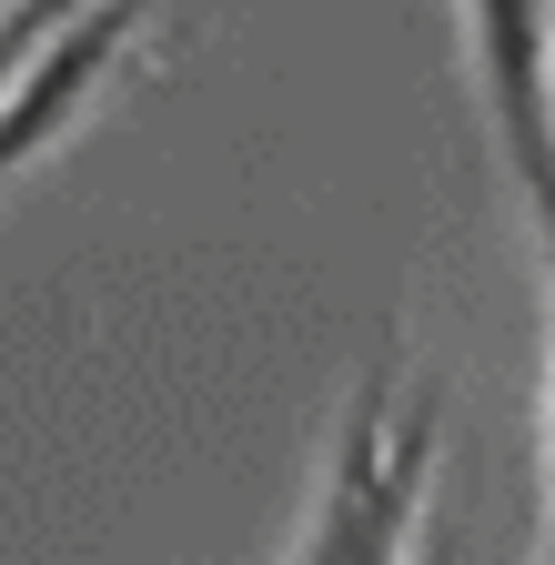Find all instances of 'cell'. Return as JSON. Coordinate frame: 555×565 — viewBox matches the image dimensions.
Wrapping results in <instances>:
<instances>
[{
  "mask_svg": "<svg viewBox=\"0 0 555 565\" xmlns=\"http://www.w3.org/2000/svg\"><path fill=\"white\" fill-rule=\"evenodd\" d=\"M435 455H445V394L414 384L394 353L343 394V424L323 445L313 505L284 565H404L425 535V494H435Z\"/></svg>",
  "mask_w": 555,
  "mask_h": 565,
  "instance_id": "1",
  "label": "cell"
},
{
  "mask_svg": "<svg viewBox=\"0 0 555 565\" xmlns=\"http://www.w3.org/2000/svg\"><path fill=\"white\" fill-rule=\"evenodd\" d=\"M142 31H152V0H82L61 31H41L0 71V182L31 172L41 152H61V141L102 111V92L131 71Z\"/></svg>",
  "mask_w": 555,
  "mask_h": 565,
  "instance_id": "2",
  "label": "cell"
},
{
  "mask_svg": "<svg viewBox=\"0 0 555 565\" xmlns=\"http://www.w3.org/2000/svg\"><path fill=\"white\" fill-rule=\"evenodd\" d=\"M465 11V61L495 152L525 192V212H545V162H555V11L545 0H455Z\"/></svg>",
  "mask_w": 555,
  "mask_h": 565,
  "instance_id": "3",
  "label": "cell"
},
{
  "mask_svg": "<svg viewBox=\"0 0 555 565\" xmlns=\"http://www.w3.org/2000/svg\"><path fill=\"white\" fill-rule=\"evenodd\" d=\"M82 11V0H11V11H0V71H11L41 31H61V21H72Z\"/></svg>",
  "mask_w": 555,
  "mask_h": 565,
  "instance_id": "4",
  "label": "cell"
},
{
  "mask_svg": "<svg viewBox=\"0 0 555 565\" xmlns=\"http://www.w3.org/2000/svg\"><path fill=\"white\" fill-rule=\"evenodd\" d=\"M0 11H11V0H0Z\"/></svg>",
  "mask_w": 555,
  "mask_h": 565,
  "instance_id": "5",
  "label": "cell"
}]
</instances>
